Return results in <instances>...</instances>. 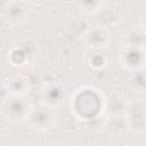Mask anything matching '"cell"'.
Listing matches in <instances>:
<instances>
[{
  "label": "cell",
  "mask_w": 146,
  "mask_h": 146,
  "mask_svg": "<svg viewBox=\"0 0 146 146\" xmlns=\"http://www.w3.org/2000/svg\"><path fill=\"white\" fill-rule=\"evenodd\" d=\"M105 99L98 90L86 87L76 90L71 99V110L74 116L82 121H90L95 119L102 111H104Z\"/></svg>",
  "instance_id": "obj_1"
},
{
  "label": "cell",
  "mask_w": 146,
  "mask_h": 146,
  "mask_svg": "<svg viewBox=\"0 0 146 146\" xmlns=\"http://www.w3.org/2000/svg\"><path fill=\"white\" fill-rule=\"evenodd\" d=\"M32 110L33 106L25 96L8 95L3 98L1 104V113L3 117L14 123L27 121Z\"/></svg>",
  "instance_id": "obj_2"
},
{
  "label": "cell",
  "mask_w": 146,
  "mask_h": 146,
  "mask_svg": "<svg viewBox=\"0 0 146 146\" xmlns=\"http://www.w3.org/2000/svg\"><path fill=\"white\" fill-rule=\"evenodd\" d=\"M125 116L130 130L135 132H144L146 130V100L144 98L128 100Z\"/></svg>",
  "instance_id": "obj_3"
},
{
  "label": "cell",
  "mask_w": 146,
  "mask_h": 146,
  "mask_svg": "<svg viewBox=\"0 0 146 146\" xmlns=\"http://www.w3.org/2000/svg\"><path fill=\"white\" fill-rule=\"evenodd\" d=\"M31 13V7L26 1L11 0L6 1L2 5L1 15L5 22L9 25H19L27 19Z\"/></svg>",
  "instance_id": "obj_4"
},
{
  "label": "cell",
  "mask_w": 146,
  "mask_h": 146,
  "mask_svg": "<svg viewBox=\"0 0 146 146\" xmlns=\"http://www.w3.org/2000/svg\"><path fill=\"white\" fill-rule=\"evenodd\" d=\"M120 65L130 72H136L146 66V48L122 47L119 51Z\"/></svg>",
  "instance_id": "obj_5"
},
{
  "label": "cell",
  "mask_w": 146,
  "mask_h": 146,
  "mask_svg": "<svg viewBox=\"0 0 146 146\" xmlns=\"http://www.w3.org/2000/svg\"><path fill=\"white\" fill-rule=\"evenodd\" d=\"M27 123L34 129L48 130L52 128L56 123V113L54 108L41 104L36 107H33L27 119Z\"/></svg>",
  "instance_id": "obj_6"
},
{
  "label": "cell",
  "mask_w": 146,
  "mask_h": 146,
  "mask_svg": "<svg viewBox=\"0 0 146 146\" xmlns=\"http://www.w3.org/2000/svg\"><path fill=\"white\" fill-rule=\"evenodd\" d=\"M83 41L84 43L92 49H103L106 48L111 43V38L112 33L110 29L99 26V25H94L92 27L88 29L84 34H83Z\"/></svg>",
  "instance_id": "obj_7"
},
{
  "label": "cell",
  "mask_w": 146,
  "mask_h": 146,
  "mask_svg": "<svg viewBox=\"0 0 146 146\" xmlns=\"http://www.w3.org/2000/svg\"><path fill=\"white\" fill-rule=\"evenodd\" d=\"M64 89L58 83H49L44 86L40 92L41 104L49 106L51 108H55L58 105H60L64 100Z\"/></svg>",
  "instance_id": "obj_8"
},
{
  "label": "cell",
  "mask_w": 146,
  "mask_h": 146,
  "mask_svg": "<svg viewBox=\"0 0 146 146\" xmlns=\"http://www.w3.org/2000/svg\"><path fill=\"white\" fill-rule=\"evenodd\" d=\"M103 127L108 133L113 136H121L130 130L125 114L106 115L103 122Z\"/></svg>",
  "instance_id": "obj_9"
},
{
  "label": "cell",
  "mask_w": 146,
  "mask_h": 146,
  "mask_svg": "<svg viewBox=\"0 0 146 146\" xmlns=\"http://www.w3.org/2000/svg\"><path fill=\"white\" fill-rule=\"evenodd\" d=\"M5 89L8 95L14 96H25L30 90L29 79L21 74L10 75L5 81Z\"/></svg>",
  "instance_id": "obj_10"
},
{
  "label": "cell",
  "mask_w": 146,
  "mask_h": 146,
  "mask_svg": "<svg viewBox=\"0 0 146 146\" xmlns=\"http://www.w3.org/2000/svg\"><path fill=\"white\" fill-rule=\"evenodd\" d=\"M95 17H96L95 18L96 25H99V26H103L106 29H110L112 26L117 25L121 21L120 11L116 8L107 6V5H105L100 9V11L97 15H95Z\"/></svg>",
  "instance_id": "obj_11"
},
{
  "label": "cell",
  "mask_w": 146,
  "mask_h": 146,
  "mask_svg": "<svg viewBox=\"0 0 146 146\" xmlns=\"http://www.w3.org/2000/svg\"><path fill=\"white\" fill-rule=\"evenodd\" d=\"M123 46L133 48H146V31L140 26L131 27L123 36Z\"/></svg>",
  "instance_id": "obj_12"
},
{
  "label": "cell",
  "mask_w": 146,
  "mask_h": 146,
  "mask_svg": "<svg viewBox=\"0 0 146 146\" xmlns=\"http://www.w3.org/2000/svg\"><path fill=\"white\" fill-rule=\"evenodd\" d=\"M128 106V100H125L120 95H112L107 99H105L104 112L106 115H115V114H125V110Z\"/></svg>",
  "instance_id": "obj_13"
},
{
  "label": "cell",
  "mask_w": 146,
  "mask_h": 146,
  "mask_svg": "<svg viewBox=\"0 0 146 146\" xmlns=\"http://www.w3.org/2000/svg\"><path fill=\"white\" fill-rule=\"evenodd\" d=\"M105 5L106 3L103 1H84V2H80L79 7H80L81 13H83L84 15L95 16L100 11V9Z\"/></svg>",
  "instance_id": "obj_14"
},
{
  "label": "cell",
  "mask_w": 146,
  "mask_h": 146,
  "mask_svg": "<svg viewBox=\"0 0 146 146\" xmlns=\"http://www.w3.org/2000/svg\"><path fill=\"white\" fill-rule=\"evenodd\" d=\"M88 64L94 70H102L107 65V58L102 54H96V55H92L91 57H89Z\"/></svg>",
  "instance_id": "obj_15"
},
{
  "label": "cell",
  "mask_w": 146,
  "mask_h": 146,
  "mask_svg": "<svg viewBox=\"0 0 146 146\" xmlns=\"http://www.w3.org/2000/svg\"><path fill=\"white\" fill-rule=\"evenodd\" d=\"M139 21H140V27L146 31V10H144V11L141 13Z\"/></svg>",
  "instance_id": "obj_16"
}]
</instances>
